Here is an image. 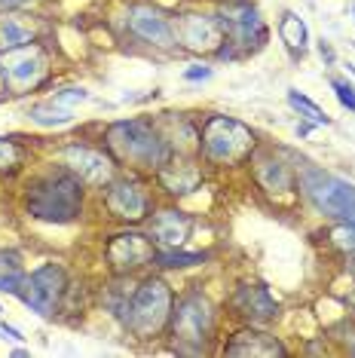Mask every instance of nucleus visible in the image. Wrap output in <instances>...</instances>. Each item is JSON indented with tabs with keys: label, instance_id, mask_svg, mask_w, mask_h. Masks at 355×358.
<instances>
[{
	"label": "nucleus",
	"instance_id": "f257e3e1",
	"mask_svg": "<svg viewBox=\"0 0 355 358\" xmlns=\"http://www.w3.org/2000/svg\"><path fill=\"white\" fill-rule=\"evenodd\" d=\"M25 208L46 224H74L83 215V181L71 172H50L28 184Z\"/></svg>",
	"mask_w": 355,
	"mask_h": 358
},
{
	"label": "nucleus",
	"instance_id": "f03ea898",
	"mask_svg": "<svg viewBox=\"0 0 355 358\" xmlns=\"http://www.w3.org/2000/svg\"><path fill=\"white\" fill-rule=\"evenodd\" d=\"M104 138H108V150L114 153V159L123 162V166L159 172V169L172 159L168 144L147 120H119V123L108 129Z\"/></svg>",
	"mask_w": 355,
	"mask_h": 358
},
{
	"label": "nucleus",
	"instance_id": "7ed1b4c3",
	"mask_svg": "<svg viewBox=\"0 0 355 358\" xmlns=\"http://www.w3.org/2000/svg\"><path fill=\"white\" fill-rule=\"evenodd\" d=\"M297 181L303 187V196L319 215L331 217V221H355V184L343 181V178L325 172V169L303 162L297 169Z\"/></svg>",
	"mask_w": 355,
	"mask_h": 358
},
{
	"label": "nucleus",
	"instance_id": "20e7f679",
	"mask_svg": "<svg viewBox=\"0 0 355 358\" xmlns=\"http://www.w3.org/2000/svg\"><path fill=\"white\" fill-rule=\"evenodd\" d=\"M168 319H172V291H168V285L159 275L144 279L123 306L126 328L141 340L157 337L168 324Z\"/></svg>",
	"mask_w": 355,
	"mask_h": 358
},
{
	"label": "nucleus",
	"instance_id": "39448f33",
	"mask_svg": "<svg viewBox=\"0 0 355 358\" xmlns=\"http://www.w3.org/2000/svg\"><path fill=\"white\" fill-rule=\"evenodd\" d=\"M172 337L178 343V352H203L215 331V306L212 300L199 291L184 294L172 306Z\"/></svg>",
	"mask_w": 355,
	"mask_h": 358
},
{
	"label": "nucleus",
	"instance_id": "423d86ee",
	"mask_svg": "<svg viewBox=\"0 0 355 358\" xmlns=\"http://www.w3.org/2000/svg\"><path fill=\"white\" fill-rule=\"evenodd\" d=\"M199 148L208 162L217 166H236L245 157H252L254 150V132L245 123L233 117H208L203 126V138Z\"/></svg>",
	"mask_w": 355,
	"mask_h": 358
},
{
	"label": "nucleus",
	"instance_id": "0eeeda50",
	"mask_svg": "<svg viewBox=\"0 0 355 358\" xmlns=\"http://www.w3.org/2000/svg\"><path fill=\"white\" fill-rule=\"evenodd\" d=\"M50 74V59L40 46L28 43L19 50L0 52V80L10 95H25L31 89H37Z\"/></svg>",
	"mask_w": 355,
	"mask_h": 358
},
{
	"label": "nucleus",
	"instance_id": "6e6552de",
	"mask_svg": "<svg viewBox=\"0 0 355 358\" xmlns=\"http://www.w3.org/2000/svg\"><path fill=\"white\" fill-rule=\"evenodd\" d=\"M64 288H68V275L59 264H43L37 266L31 275H25V282H22V303H25L31 313L37 315H52L55 309H59L61 297H64Z\"/></svg>",
	"mask_w": 355,
	"mask_h": 358
},
{
	"label": "nucleus",
	"instance_id": "1a4fd4ad",
	"mask_svg": "<svg viewBox=\"0 0 355 358\" xmlns=\"http://www.w3.org/2000/svg\"><path fill=\"white\" fill-rule=\"evenodd\" d=\"M153 255H157V242L144 233H117L114 239L108 242L104 248V257H108L110 270L126 275V273H135L141 266L153 264Z\"/></svg>",
	"mask_w": 355,
	"mask_h": 358
},
{
	"label": "nucleus",
	"instance_id": "9d476101",
	"mask_svg": "<svg viewBox=\"0 0 355 358\" xmlns=\"http://www.w3.org/2000/svg\"><path fill=\"white\" fill-rule=\"evenodd\" d=\"M175 37H178V43L190 52H221V43L227 40L224 37L221 19H215V15H199V13L181 15L175 25Z\"/></svg>",
	"mask_w": 355,
	"mask_h": 358
},
{
	"label": "nucleus",
	"instance_id": "9b49d317",
	"mask_svg": "<svg viewBox=\"0 0 355 358\" xmlns=\"http://www.w3.org/2000/svg\"><path fill=\"white\" fill-rule=\"evenodd\" d=\"M221 25H224V37H227L224 43H233L242 52H252L266 43V28H263L254 6H245V3L230 6V10L224 13Z\"/></svg>",
	"mask_w": 355,
	"mask_h": 358
},
{
	"label": "nucleus",
	"instance_id": "f8f14e48",
	"mask_svg": "<svg viewBox=\"0 0 355 358\" xmlns=\"http://www.w3.org/2000/svg\"><path fill=\"white\" fill-rule=\"evenodd\" d=\"M104 206H108V211L117 217V221H126V224H138L150 215L147 193L141 190V184L129 181V178H117V181L108 184Z\"/></svg>",
	"mask_w": 355,
	"mask_h": 358
},
{
	"label": "nucleus",
	"instance_id": "ddd939ff",
	"mask_svg": "<svg viewBox=\"0 0 355 358\" xmlns=\"http://www.w3.org/2000/svg\"><path fill=\"white\" fill-rule=\"evenodd\" d=\"M126 25H129V31H132L135 37L144 40V43H150V46H163V50H172V46L178 43L175 25H172V22H168L159 10H153V6H147V3L129 6Z\"/></svg>",
	"mask_w": 355,
	"mask_h": 358
},
{
	"label": "nucleus",
	"instance_id": "4468645a",
	"mask_svg": "<svg viewBox=\"0 0 355 358\" xmlns=\"http://www.w3.org/2000/svg\"><path fill=\"white\" fill-rule=\"evenodd\" d=\"M64 166L86 184H110L114 181V159L104 157L101 150H92L86 144H71L64 148Z\"/></svg>",
	"mask_w": 355,
	"mask_h": 358
},
{
	"label": "nucleus",
	"instance_id": "2eb2a0df",
	"mask_svg": "<svg viewBox=\"0 0 355 358\" xmlns=\"http://www.w3.org/2000/svg\"><path fill=\"white\" fill-rule=\"evenodd\" d=\"M193 233V217L181 208H163L150 217V239L159 248H181Z\"/></svg>",
	"mask_w": 355,
	"mask_h": 358
},
{
	"label": "nucleus",
	"instance_id": "dca6fc26",
	"mask_svg": "<svg viewBox=\"0 0 355 358\" xmlns=\"http://www.w3.org/2000/svg\"><path fill=\"white\" fill-rule=\"evenodd\" d=\"M233 309L252 322H273L279 315V303L263 285H239L233 294Z\"/></svg>",
	"mask_w": 355,
	"mask_h": 358
},
{
	"label": "nucleus",
	"instance_id": "f3484780",
	"mask_svg": "<svg viewBox=\"0 0 355 358\" xmlns=\"http://www.w3.org/2000/svg\"><path fill=\"white\" fill-rule=\"evenodd\" d=\"M224 352H227V355H261V358H276V355H285V346H282L276 337H270V334L248 328V331H239L236 337H233L230 343L224 346Z\"/></svg>",
	"mask_w": 355,
	"mask_h": 358
},
{
	"label": "nucleus",
	"instance_id": "a211bd4d",
	"mask_svg": "<svg viewBox=\"0 0 355 358\" xmlns=\"http://www.w3.org/2000/svg\"><path fill=\"white\" fill-rule=\"evenodd\" d=\"M157 175H159L163 190L172 193V196H187V193H193L199 184H203V172H199L193 162H172L168 159Z\"/></svg>",
	"mask_w": 355,
	"mask_h": 358
},
{
	"label": "nucleus",
	"instance_id": "6ab92c4d",
	"mask_svg": "<svg viewBox=\"0 0 355 358\" xmlns=\"http://www.w3.org/2000/svg\"><path fill=\"white\" fill-rule=\"evenodd\" d=\"M37 40V22L22 13H3L0 15V52L19 50Z\"/></svg>",
	"mask_w": 355,
	"mask_h": 358
},
{
	"label": "nucleus",
	"instance_id": "aec40b11",
	"mask_svg": "<svg viewBox=\"0 0 355 358\" xmlns=\"http://www.w3.org/2000/svg\"><path fill=\"white\" fill-rule=\"evenodd\" d=\"M254 175H257V184L270 193H288L294 184L291 178V169L285 166L282 159H273V157H261L254 166Z\"/></svg>",
	"mask_w": 355,
	"mask_h": 358
},
{
	"label": "nucleus",
	"instance_id": "412c9836",
	"mask_svg": "<svg viewBox=\"0 0 355 358\" xmlns=\"http://www.w3.org/2000/svg\"><path fill=\"white\" fill-rule=\"evenodd\" d=\"M279 37L294 55H303L306 46H310V31H306V22L297 13H285L279 19Z\"/></svg>",
	"mask_w": 355,
	"mask_h": 358
},
{
	"label": "nucleus",
	"instance_id": "4be33fe9",
	"mask_svg": "<svg viewBox=\"0 0 355 358\" xmlns=\"http://www.w3.org/2000/svg\"><path fill=\"white\" fill-rule=\"evenodd\" d=\"M25 266H22V257L15 251L0 248V291L6 294H19L22 282H25Z\"/></svg>",
	"mask_w": 355,
	"mask_h": 358
},
{
	"label": "nucleus",
	"instance_id": "5701e85b",
	"mask_svg": "<svg viewBox=\"0 0 355 358\" xmlns=\"http://www.w3.org/2000/svg\"><path fill=\"white\" fill-rule=\"evenodd\" d=\"M28 117L34 120L37 126L55 129V126H68L74 113H71V108H61V104H55V101H43V104H34V108L28 110Z\"/></svg>",
	"mask_w": 355,
	"mask_h": 358
},
{
	"label": "nucleus",
	"instance_id": "b1692460",
	"mask_svg": "<svg viewBox=\"0 0 355 358\" xmlns=\"http://www.w3.org/2000/svg\"><path fill=\"white\" fill-rule=\"evenodd\" d=\"M205 255H199V251H193V255H187V251H178V248H163L153 255V264L163 266V270H181V266H193V264H203Z\"/></svg>",
	"mask_w": 355,
	"mask_h": 358
},
{
	"label": "nucleus",
	"instance_id": "393cba45",
	"mask_svg": "<svg viewBox=\"0 0 355 358\" xmlns=\"http://www.w3.org/2000/svg\"><path fill=\"white\" fill-rule=\"evenodd\" d=\"M288 104H291V108H294L297 113H300L303 120H310L312 126H328V123H331V117H328V113L321 110L316 101H310V99H306V95H300V92H297V89H291V92H288Z\"/></svg>",
	"mask_w": 355,
	"mask_h": 358
},
{
	"label": "nucleus",
	"instance_id": "a878e982",
	"mask_svg": "<svg viewBox=\"0 0 355 358\" xmlns=\"http://www.w3.org/2000/svg\"><path fill=\"white\" fill-rule=\"evenodd\" d=\"M328 245H334L337 251H346V255H352L355 251V221H340L337 227H331L325 233Z\"/></svg>",
	"mask_w": 355,
	"mask_h": 358
},
{
	"label": "nucleus",
	"instance_id": "bb28decb",
	"mask_svg": "<svg viewBox=\"0 0 355 358\" xmlns=\"http://www.w3.org/2000/svg\"><path fill=\"white\" fill-rule=\"evenodd\" d=\"M22 162V150L15 148L10 138H0V172H10Z\"/></svg>",
	"mask_w": 355,
	"mask_h": 358
},
{
	"label": "nucleus",
	"instance_id": "cd10ccee",
	"mask_svg": "<svg viewBox=\"0 0 355 358\" xmlns=\"http://www.w3.org/2000/svg\"><path fill=\"white\" fill-rule=\"evenodd\" d=\"M331 86H334V92H337V99H340L343 108L355 113V86H349L346 80H331Z\"/></svg>",
	"mask_w": 355,
	"mask_h": 358
},
{
	"label": "nucleus",
	"instance_id": "c85d7f7f",
	"mask_svg": "<svg viewBox=\"0 0 355 358\" xmlns=\"http://www.w3.org/2000/svg\"><path fill=\"white\" fill-rule=\"evenodd\" d=\"M89 99V92L86 89H80V86H71V89H61L59 95H55V104H61V108H68V104H77V101H86Z\"/></svg>",
	"mask_w": 355,
	"mask_h": 358
},
{
	"label": "nucleus",
	"instance_id": "c756f323",
	"mask_svg": "<svg viewBox=\"0 0 355 358\" xmlns=\"http://www.w3.org/2000/svg\"><path fill=\"white\" fill-rule=\"evenodd\" d=\"M212 77V68H190V71H184V80H208Z\"/></svg>",
	"mask_w": 355,
	"mask_h": 358
},
{
	"label": "nucleus",
	"instance_id": "7c9ffc66",
	"mask_svg": "<svg viewBox=\"0 0 355 358\" xmlns=\"http://www.w3.org/2000/svg\"><path fill=\"white\" fill-rule=\"evenodd\" d=\"M346 273H349V275H352V279H355V251H352V255H349V260H346Z\"/></svg>",
	"mask_w": 355,
	"mask_h": 358
},
{
	"label": "nucleus",
	"instance_id": "2f4dec72",
	"mask_svg": "<svg viewBox=\"0 0 355 358\" xmlns=\"http://www.w3.org/2000/svg\"><path fill=\"white\" fill-rule=\"evenodd\" d=\"M22 3H28V0H0V6H22Z\"/></svg>",
	"mask_w": 355,
	"mask_h": 358
},
{
	"label": "nucleus",
	"instance_id": "473e14b6",
	"mask_svg": "<svg viewBox=\"0 0 355 358\" xmlns=\"http://www.w3.org/2000/svg\"><path fill=\"white\" fill-rule=\"evenodd\" d=\"M3 334H6V337H13V340H19V331H15V328H6V324H3Z\"/></svg>",
	"mask_w": 355,
	"mask_h": 358
},
{
	"label": "nucleus",
	"instance_id": "72a5a7b5",
	"mask_svg": "<svg viewBox=\"0 0 355 358\" xmlns=\"http://www.w3.org/2000/svg\"><path fill=\"white\" fill-rule=\"evenodd\" d=\"M349 303H352V309H355V291H352V297H349Z\"/></svg>",
	"mask_w": 355,
	"mask_h": 358
},
{
	"label": "nucleus",
	"instance_id": "f704fd0d",
	"mask_svg": "<svg viewBox=\"0 0 355 358\" xmlns=\"http://www.w3.org/2000/svg\"><path fill=\"white\" fill-rule=\"evenodd\" d=\"M352 13H355V10H352Z\"/></svg>",
	"mask_w": 355,
	"mask_h": 358
}]
</instances>
